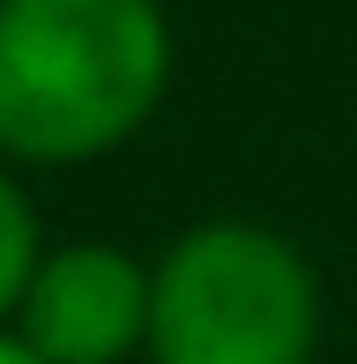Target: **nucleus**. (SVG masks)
Returning <instances> with one entry per match:
<instances>
[{"label":"nucleus","mask_w":357,"mask_h":364,"mask_svg":"<svg viewBox=\"0 0 357 364\" xmlns=\"http://www.w3.org/2000/svg\"><path fill=\"white\" fill-rule=\"evenodd\" d=\"M171 75L156 0H0V149L75 164L127 141Z\"/></svg>","instance_id":"obj_1"},{"label":"nucleus","mask_w":357,"mask_h":364,"mask_svg":"<svg viewBox=\"0 0 357 364\" xmlns=\"http://www.w3.org/2000/svg\"><path fill=\"white\" fill-rule=\"evenodd\" d=\"M313 268L261 223H201L149 275L156 364H313Z\"/></svg>","instance_id":"obj_2"},{"label":"nucleus","mask_w":357,"mask_h":364,"mask_svg":"<svg viewBox=\"0 0 357 364\" xmlns=\"http://www.w3.org/2000/svg\"><path fill=\"white\" fill-rule=\"evenodd\" d=\"M15 342L38 364H112L134 342H149V275L112 245H60L38 260L23 305H15Z\"/></svg>","instance_id":"obj_3"},{"label":"nucleus","mask_w":357,"mask_h":364,"mask_svg":"<svg viewBox=\"0 0 357 364\" xmlns=\"http://www.w3.org/2000/svg\"><path fill=\"white\" fill-rule=\"evenodd\" d=\"M38 223H30V201L15 193V178H0V312L23 305L30 275H38Z\"/></svg>","instance_id":"obj_4"},{"label":"nucleus","mask_w":357,"mask_h":364,"mask_svg":"<svg viewBox=\"0 0 357 364\" xmlns=\"http://www.w3.org/2000/svg\"><path fill=\"white\" fill-rule=\"evenodd\" d=\"M0 364H38V357H30L23 342H15V335H0Z\"/></svg>","instance_id":"obj_5"}]
</instances>
